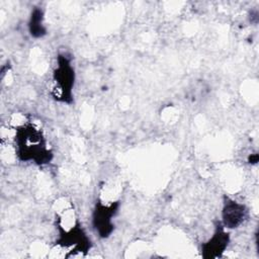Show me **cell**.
Wrapping results in <instances>:
<instances>
[{
  "instance_id": "obj_2",
  "label": "cell",
  "mask_w": 259,
  "mask_h": 259,
  "mask_svg": "<svg viewBox=\"0 0 259 259\" xmlns=\"http://www.w3.org/2000/svg\"><path fill=\"white\" fill-rule=\"evenodd\" d=\"M75 83V71L71 60L64 55L57 58V66L53 72V95L62 102L71 103L73 100V88Z\"/></svg>"
},
{
  "instance_id": "obj_5",
  "label": "cell",
  "mask_w": 259,
  "mask_h": 259,
  "mask_svg": "<svg viewBox=\"0 0 259 259\" xmlns=\"http://www.w3.org/2000/svg\"><path fill=\"white\" fill-rule=\"evenodd\" d=\"M249 211L245 204L225 196L222 207V225L226 229L239 228L248 219Z\"/></svg>"
},
{
  "instance_id": "obj_4",
  "label": "cell",
  "mask_w": 259,
  "mask_h": 259,
  "mask_svg": "<svg viewBox=\"0 0 259 259\" xmlns=\"http://www.w3.org/2000/svg\"><path fill=\"white\" fill-rule=\"evenodd\" d=\"M59 227L60 237L57 244L65 248H70L74 252H87L90 249L91 242L78 223L69 230L63 229L62 226Z\"/></svg>"
},
{
  "instance_id": "obj_6",
  "label": "cell",
  "mask_w": 259,
  "mask_h": 259,
  "mask_svg": "<svg viewBox=\"0 0 259 259\" xmlns=\"http://www.w3.org/2000/svg\"><path fill=\"white\" fill-rule=\"evenodd\" d=\"M230 243V234L220 223L210 238L201 245V255L203 258H218L223 255Z\"/></svg>"
},
{
  "instance_id": "obj_1",
  "label": "cell",
  "mask_w": 259,
  "mask_h": 259,
  "mask_svg": "<svg viewBox=\"0 0 259 259\" xmlns=\"http://www.w3.org/2000/svg\"><path fill=\"white\" fill-rule=\"evenodd\" d=\"M15 153L22 162L45 165L53 159V153L41 131L30 123L20 125L15 131Z\"/></svg>"
},
{
  "instance_id": "obj_3",
  "label": "cell",
  "mask_w": 259,
  "mask_h": 259,
  "mask_svg": "<svg viewBox=\"0 0 259 259\" xmlns=\"http://www.w3.org/2000/svg\"><path fill=\"white\" fill-rule=\"evenodd\" d=\"M119 208V202L114 201L110 204H104L101 201L96 202L92 212V226L100 238H107L114 229L112 219Z\"/></svg>"
},
{
  "instance_id": "obj_7",
  "label": "cell",
  "mask_w": 259,
  "mask_h": 259,
  "mask_svg": "<svg viewBox=\"0 0 259 259\" xmlns=\"http://www.w3.org/2000/svg\"><path fill=\"white\" fill-rule=\"evenodd\" d=\"M28 30L33 37H41L47 33V29L44 24V12L38 7H34L30 13Z\"/></svg>"
}]
</instances>
